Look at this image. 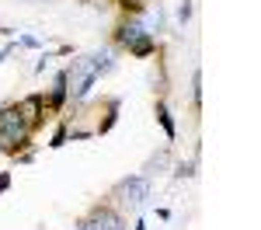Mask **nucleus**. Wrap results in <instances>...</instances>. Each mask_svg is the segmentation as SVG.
<instances>
[{"mask_svg":"<svg viewBox=\"0 0 261 230\" xmlns=\"http://www.w3.org/2000/svg\"><path fill=\"white\" fill-rule=\"evenodd\" d=\"M32 125L24 122L18 105H0V150L7 157H18L24 150H32Z\"/></svg>","mask_w":261,"mask_h":230,"instance_id":"nucleus-1","label":"nucleus"},{"mask_svg":"<svg viewBox=\"0 0 261 230\" xmlns=\"http://www.w3.org/2000/svg\"><path fill=\"white\" fill-rule=\"evenodd\" d=\"M115 199H122L125 206L140 209L146 199H150V178L146 174H129V178H122L119 185H115Z\"/></svg>","mask_w":261,"mask_h":230,"instance_id":"nucleus-2","label":"nucleus"},{"mask_svg":"<svg viewBox=\"0 0 261 230\" xmlns=\"http://www.w3.org/2000/svg\"><path fill=\"white\" fill-rule=\"evenodd\" d=\"M140 35H150V32L143 28V18H140V14H125V18L115 24V45H119V49H129V45L140 39Z\"/></svg>","mask_w":261,"mask_h":230,"instance_id":"nucleus-3","label":"nucleus"},{"mask_svg":"<svg viewBox=\"0 0 261 230\" xmlns=\"http://www.w3.org/2000/svg\"><path fill=\"white\" fill-rule=\"evenodd\" d=\"M14 105H18L21 115H24V122L32 125V133L45 122V94H28V98H21V101H14Z\"/></svg>","mask_w":261,"mask_h":230,"instance_id":"nucleus-4","label":"nucleus"},{"mask_svg":"<svg viewBox=\"0 0 261 230\" xmlns=\"http://www.w3.org/2000/svg\"><path fill=\"white\" fill-rule=\"evenodd\" d=\"M66 98H70V73H66V70H60V73H56V81H53L49 98H45V112H63Z\"/></svg>","mask_w":261,"mask_h":230,"instance_id":"nucleus-5","label":"nucleus"},{"mask_svg":"<svg viewBox=\"0 0 261 230\" xmlns=\"http://www.w3.org/2000/svg\"><path fill=\"white\" fill-rule=\"evenodd\" d=\"M87 216H91L101 230H125V216H122L119 209H112V206H94Z\"/></svg>","mask_w":261,"mask_h":230,"instance_id":"nucleus-6","label":"nucleus"},{"mask_svg":"<svg viewBox=\"0 0 261 230\" xmlns=\"http://www.w3.org/2000/svg\"><path fill=\"white\" fill-rule=\"evenodd\" d=\"M157 122H161V129H164V136L167 140H178V125H174V119H171V108H167V101H157Z\"/></svg>","mask_w":261,"mask_h":230,"instance_id":"nucleus-7","label":"nucleus"},{"mask_svg":"<svg viewBox=\"0 0 261 230\" xmlns=\"http://www.w3.org/2000/svg\"><path fill=\"white\" fill-rule=\"evenodd\" d=\"M119 108H122L119 98H108V101H105V119L98 122V129H94V133H108L112 125L119 122Z\"/></svg>","mask_w":261,"mask_h":230,"instance_id":"nucleus-8","label":"nucleus"},{"mask_svg":"<svg viewBox=\"0 0 261 230\" xmlns=\"http://www.w3.org/2000/svg\"><path fill=\"white\" fill-rule=\"evenodd\" d=\"M153 53H157V39H153V35H140V39L129 45V56H140V60L153 56Z\"/></svg>","mask_w":261,"mask_h":230,"instance_id":"nucleus-9","label":"nucleus"},{"mask_svg":"<svg viewBox=\"0 0 261 230\" xmlns=\"http://www.w3.org/2000/svg\"><path fill=\"white\" fill-rule=\"evenodd\" d=\"M192 105H195V108H202V70H195V73H192Z\"/></svg>","mask_w":261,"mask_h":230,"instance_id":"nucleus-10","label":"nucleus"},{"mask_svg":"<svg viewBox=\"0 0 261 230\" xmlns=\"http://www.w3.org/2000/svg\"><path fill=\"white\" fill-rule=\"evenodd\" d=\"M115 4H119L125 14H143L146 11V0H115Z\"/></svg>","mask_w":261,"mask_h":230,"instance_id":"nucleus-11","label":"nucleus"},{"mask_svg":"<svg viewBox=\"0 0 261 230\" xmlns=\"http://www.w3.org/2000/svg\"><path fill=\"white\" fill-rule=\"evenodd\" d=\"M66 140H70V125L63 122L60 129H56V133H53V140H49V146H53V150H60V146L66 143Z\"/></svg>","mask_w":261,"mask_h":230,"instance_id":"nucleus-12","label":"nucleus"},{"mask_svg":"<svg viewBox=\"0 0 261 230\" xmlns=\"http://www.w3.org/2000/svg\"><path fill=\"white\" fill-rule=\"evenodd\" d=\"M174 174H178V178H192V174H195V164H192V161H181V164L174 167Z\"/></svg>","mask_w":261,"mask_h":230,"instance_id":"nucleus-13","label":"nucleus"},{"mask_svg":"<svg viewBox=\"0 0 261 230\" xmlns=\"http://www.w3.org/2000/svg\"><path fill=\"white\" fill-rule=\"evenodd\" d=\"M188 18H192V0H181V7H178V21L185 24Z\"/></svg>","mask_w":261,"mask_h":230,"instance_id":"nucleus-14","label":"nucleus"},{"mask_svg":"<svg viewBox=\"0 0 261 230\" xmlns=\"http://www.w3.org/2000/svg\"><path fill=\"white\" fill-rule=\"evenodd\" d=\"M11 188V171H0V195Z\"/></svg>","mask_w":261,"mask_h":230,"instance_id":"nucleus-15","label":"nucleus"},{"mask_svg":"<svg viewBox=\"0 0 261 230\" xmlns=\"http://www.w3.org/2000/svg\"><path fill=\"white\" fill-rule=\"evenodd\" d=\"M11 49H14V45H7V49H0V63L7 60V53H11Z\"/></svg>","mask_w":261,"mask_h":230,"instance_id":"nucleus-16","label":"nucleus"}]
</instances>
